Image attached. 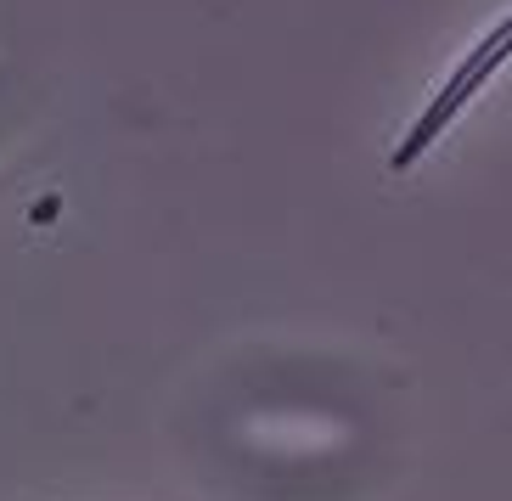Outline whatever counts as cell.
I'll list each match as a JSON object with an SVG mask.
<instances>
[{"mask_svg": "<svg viewBox=\"0 0 512 501\" xmlns=\"http://www.w3.org/2000/svg\"><path fill=\"white\" fill-rule=\"evenodd\" d=\"M507 57H512V12L501 17L496 29L484 34V40H473V51L456 62V74L445 79V91H439L434 102H428V113L411 124V136L389 152V175H406V169L417 164L422 152H428L439 136H445V124H451L456 113H462V107L473 102L484 85H490V74H501V62H507Z\"/></svg>", "mask_w": 512, "mask_h": 501, "instance_id": "6da1fadb", "label": "cell"}]
</instances>
